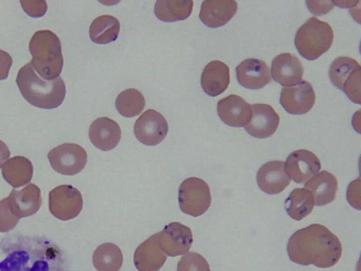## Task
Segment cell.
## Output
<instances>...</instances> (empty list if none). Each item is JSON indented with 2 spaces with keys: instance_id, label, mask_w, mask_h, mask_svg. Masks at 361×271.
Wrapping results in <instances>:
<instances>
[{
  "instance_id": "1",
  "label": "cell",
  "mask_w": 361,
  "mask_h": 271,
  "mask_svg": "<svg viewBox=\"0 0 361 271\" xmlns=\"http://www.w3.org/2000/svg\"><path fill=\"white\" fill-rule=\"evenodd\" d=\"M0 271H69V263L48 237L11 234L0 239Z\"/></svg>"
},
{
  "instance_id": "2",
  "label": "cell",
  "mask_w": 361,
  "mask_h": 271,
  "mask_svg": "<svg viewBox=\"0 0 361 271\" xmlns=\"http://www.w3.org/2000/svg\"><path fill=\"white\" fill-rule=\"evenodd\" d=\"M287 253L295 263L328 268L340 260L342 246L338 238L325 226L312 224L290 236Z\"/></svg>"
},
{
  "instance_id": "3",
  "label": "cell",
  "mask_w": 361,
  "mask_h": 271,
  "mask_svg": "<svg viewBox=\"0 0 361 271\" xmlns=\"http://www.w3.org/2000/svg\"><path fill=\"white\" fill-rule=\"evenodd\" d=\"M16 83L23 97L32 105L42 109L60 106L66 96V85L61 77L46 80L38 76L30 62L19 70Z\"/></svg>"
},
{
  "instance_id": "4",
  "label": "cell",
  "mask_w": 361,
  "mask_h": 271,
  "mask_svg": "<svg viewBox=\"0 0 361 271\" xmlns=\"http://www.w3.org/2000/svg\"><path fill=\"white\" fill-rule=\"evenodd\" d=\"M29 50L32 56L30 64L42 79L59 77L63 59L61 41L55 33L48 30L35 32L30 40Z\"/></svg>"
},
{
  "instance_id": "5",
  "label": "cell",
  "mask_w": 361,
  "mask_h": 271,
  "mask_svg": "<svg viewBox=\"0 0 361 271\" xmlns=\"http://www.w3.org/2000/svg\"><path fill=\"white\" fill-rule=\"evenodd\" d=\"M333 40L331 26L317 17H312L298 28L294 43L302 57L312 61L330 49Z\"/></svg>"
},
{
  "instance_id": "6",
  "label": "cell",
  "mask_w": 361,
  "mask_h": 271,
  "mask_svg": "<svg viewBox=\"0 0 361 271\" xmlns=\"http://www.w3.org/2000/svg\"><path fill=\"white\" fill-rule=\"evenodd\" d=\"M329 73L335 87L343 91L353 102L360 104L361 67L355 59L337 57L331 63Z\"/></svg>"
},
{
  "instance_id": "7",
  "label": "cell",
  "mask_w": 361,
  "mask_h": 271,
  "mask_svg": "<svg viewBox=\"0 0 361 271\" xmlns=\"http://www.w3.org/2000/svg\"><path fill=\"white\" fill-rule=\"evenodd\" d=\"M211 201L209 187L200 178H188L179 186V207L185 214L192 217L200 216L209 209Z\"/></svg>"
},
{
  "instance_id": "8",
  "label": "cell",
  "mask_w": 361,
  "mask_h": 271,
  "mask_svg": "<svg viewBox=\"0 0 361 271\" xmlns=\"http://www.w3.org/2000/svg\"><path fill=\"white\" fill-rule=\"evenodd\" d=\"M48 158L56 171L64 175H75L85 167L87 155L78 144L64 143L49 151Z\"/></svg>"
},
{
  "instance_id": "9",
  "label": "cell",
  "mask_w": 361,
  "mask_h": 271,
  "mask_svg": "<svg viewBox=\"0 0 361 271\" xmlns=\"http://www.w3.org/2000/svg\"><path fill=\"white\" fill-rule=\"evenodd\" d=\"M169 130L166 119L154 109L142 113L134 124L136 138L144 145L154 146L160 143Z\"/></svg>"
},
{
  "instance_id": "10",
  "label": "cell",
  "mask_w": 361,
  "mask_h": 271,
  "mask_svg": "<svg viewBox=\"0 0 361 271\" xmlns=\"http://www.w3.org/2000/svg\"><path fill=\"white\" fill-rule=\"evenodd\" d=\"M284 163L287 176L298 183L308 181L321 169V162L318 157L305 149L292 152Z\"/></svg>"
},
{
  "instance_id": "11",
  "label": "cell",
  "mask_w": 361,
  "mask_h": 271,
  "mask_svg": "<svg viewBox=\"0 0 361 271\" xmlns=\"http://www.w3.org/2000/svg\"><path fill=\"white\" fill-rule=\"evenodd\" d=\"M161 248L166 255L175 257L185 254L192 243L191 229L180 222H171L159 232Z\"/></svg>"
},
{
  "instance_id": "12",
  "label": "cell",
  "mask_w": 361,
  "mask_h": 271,
  "mask_svg": "<svg viewBox=\"0 0 361 271\" xmlns=\"http://www.w3.org/2000/svg\"><path fill=\"white\" fill-rule=\"evenodd\" d=\"M314 102V90L307 80H302L295 86L281 90L280 103L290 114H306L313 107Z\"/></svg>"
},
{
  "instance_id": "13",
  "label": "cell",
  "mask_w": 361,
  "mask_h": 271,
  "mask_svg": "<svg viewBox=\"0 0 361 271\" xmlns=\"http://www.w3.org/2000/svg\"><path fill=\"white\" fill-rule=\"evenodd\" d=\"M50 193V210L62 220L77 217L82 208V198L80 191L69 185L60 186Z\"/></svg>"
},
{
  "instance_id": "14",
  "label": "cell",
  "mask_w": 361,
  "mask_h": 271,
  "mask_svg": "<svg viewBox=\"0 0 361 271\" xmlns=\"http://www.w3.org/2000/svg\"><path fill=\"white\" fill-rule=\"evenodd\" d=\"M252 116L245 126V131L252 136L265 138L272 136L277 130L280 118L274 108L267 104L257 103L251 105Z\"/></svg>"
},
{
  "instance_id": "15",
  "label": "cell",
  "mask_w": 361,
  "mask_h": 271,
  "mask_svg": "<svg viewBox=\"0 0 361 271\" xmlns=\"http://www.w3.org/2000/svg\"><path fill=\"white\" fill-rule=\"evenodd\" d=\"M303 66L299 59L290 53H282L271 62L272 78L282 86L292 87L302 81Z\"/></svg>"
},
{
  "instance_id": "16",
  "label": "cell",
  "mask_w": 361,
  "mask_h": 271,
  "mask_svg": "<svg viewBox=\"0 0 361 271\" xmlns=\"http://www.w3.org/2000/svg\"><path fill=\"white\" fill-rule=\"evenodd\" d=\"M217 113L221 120L232 127L245 126L252 116L251 105L236 95H230L217 103Z\"/></svg>"
},
{
  "instance_id": "17",
  "label": "cell",
  "mask_w": 361,
  "mask_h": 271,
  "mask_svg": "<svg viewBox=\"0 0 361 271\" xmlns=\"http://www.w3.org/2000/svg\"><path fill=\"white\" fill-rule=\"evenodd\" d=\"M235 71L239 84L247 89L259 90L271 80L268 66L259 59H245L237 66Z\"/></svg>"
},
{
  "instance_id": "18",
  "label": "cell",
  "mask_w": 361,
  "mask_h": 271,
  "mask_svg": "<svg viewBox=\"0 0 361 271\" xmlns=\"http://www.w3.org/2000/svg\"><path fill=\"white\" fill-rule=\"evenodd\" d=\"M166 258V254L159 246V233H157L137 246L133 263L138 271H159Z\"/></svg>"
},
{
  "instance_id": "19",
  "label": "cell",
  "mask_w": 361,
  "mask_h": 271,
  "mask_svg": "<svg viewBox=\"0 0 361 271\" xmlns=\"http://www.w3.org/2000/svg\"><path fill=\"white\" fill-rule=\"evenodd\" d=\"M284 164L283 161L274 160L259 167L256 179L262 191L271 195L278 194L290 184V179L285 171Z\"/></svg>"
},
{
  "instance_id": "20",
  "label": "cell",
  "mask_w": 361,
  "mask_h": 271,
  "mask_svg": "<svg viewBox=\"0 0 361 271\" xmlns=\"http://www.w3.org/2000/svg\"><path fill=\"white\" fill-rule=\"evenodd\" d=\"M121 130L119 125L108 117L96 119L90 125L89 138L91 143L98 149L109 151L119 143Z\"/></svg>"
},
{
  "instance_id": "21",
  "label": "cell",
  "mask_w": 361,
  "mask_h": 271,
  "mask_svg": "<svg viewBox=\"0 0 361 271\" xmlns=\"http://www.w3.org/2000/svg\"><path fill=\"white\" fill-rule=\"evenodd\" d=\"M238 4L233 0H207L202 3L200 20L209 28L226 24L236 13Z\"/></svg>"
},
{
  "instance_id": "22",
  "label": "cell",
  "mask_w": 361,
  "mask_h": 271,
  "mask_svg": "<svg viewBox=\"0 0 361 271\" xmlns=\"http://www.w3.org/2000/svg\"><path fill=\"white\" fill-rule=\"evenodd\" d=\"M230 83L229 68L224 62L214 60L204 68L201 76V85L206 94L211 97L224 92Z\"/></svg>"
},
{
  "instance_id": "23",
  "label": "cell",
  "mask_w": 361,
  "mask_h": 271,
  "mask_svg": "<svg viewBox=\"0 0 361 271\" xmlns=\"http://www.w3.org/2000/svg\"><path fill=\"white\" fill-rule=\"evenodd\" d=\"M304 188L312 194L314 205L322 206L331 203L335 199L338 190V181L331 173L322 171L307 181Z\"/></svg>"
},
{
  "instance_id": "24",
  "label": "cell",
  "mask_w": 361,
  "mask_h": 271,
  "mask_svg": "<svg viewBox=\"0 0 361 271\" xmlns=\"http://www.w3.org/2000/svg\"><path fill=\"white\" fill-rule=\"evenodd\" d=\"M192 0H158L154 4L157 18L164 22H174L188 18L192 11Z\"/></svg>"
},
{
  "instance_id": "25",
  "label": "cell",
  "mask_w": 361,
  "mask_h": 271,
  "mask_svg": "<svg viewBox=\"0 0 361 271\" xmlns=\"http://www.w3.org/2000/svg\"><path fill=\"white\" fill-rule=\"evenodd\" d=\"M120 23L110 15L97 17L90 27V37L97 44H108L115 41L119 34Z\"/></svg>"
},
{
  "instance_id": "26",
  "label": "cell",
  "mask_w": 361,
  "mask_h": 271,
  "mask_svg": "<svg viewBox=\"0 0 361 271\" xmlns=\"http://www.w3.org/2000/svg\"><path fill=\"white\" fill-rule=\"evenodd\" d=\"M314 205L312 194L305 188L293 189L285 202L288 215L297 221L307 216L312 211Z\"/></svg>"
},
{
  "instance_id": "27",
  "label": "cell",
  "mask_w": 361,
  "mask_h": 271,
  "mask_svg": "<svg viewBox=\"0 0 361 271\" xmlns=\"http://www.w3.org/2000/svg\"><path fill=\"white\" fill-rule=\"evenodd\" d=\"M123 261L121 249L112 243L99 245L92 255L93 265L97 271H118Z\"/></svg>"
},
{
  "instance_id": "28",
  "label": "cell",
  "mask_w": 361,
  "mask_h": 271,
  "mask_svg": "<svg viewBox=\"0 0 361 271\" xmlns=\"http://www.w3.org/2000/svg\"><path fill=\"white\" fill-rule=\"evenodd\" d=\"M145 106L143 95L135 88L121 92L116 100V108L122 116L131 118L142 112Z\"/></svg>"
},
{
  "instance_id": "29",
  "label": "cell",
  "mask_w": 361,
  "mask_h": 271,
  "mask_svg": "<svg viewBox=\"0 0 361 271\" xmlns=\"http://www.w3.org/2000/svg\"><path fill=\"white\" fill-rule=\"evenodd\" d=\"M177 271H210V267L202 255L195 252H189L180 259Z\"/></svg>"
},
{
  "instance_id": "30",
  "label": "cell",
  "mask_w": 361,
  "mask_h": 271,
  "mask_svg": "<svg viewBox=\"0 0 361 271\" xmlns=\"http://www.w3.org/2000/svg\"><path fill=\"white\" fill-rule=\"evenodd\" d=\"M20 4L25 12L34 18L42 16L47 9V3L44 1H20Z\"/></svg>"
},
{
  "instance_id": "31",
  "label": "cell",
  "mask_w": 361,
  "mask_h": 271,
  "mask_svg": "<svg viewBox=\"0 0 361 271\" xmlns=\"http://www.w3.org/2000/svg\"><path fill=\"white\" fill-rule=\"evenodd\" d=\"M307 7L309 10L315 15H322L328 13L333 7V1H307Z\"/></svg>"
},
{
  "instance_id": "32",
  "label": "cell",
  "mask_w": 361,
  "mask_h": 271,
  "mask_svg": "<svg viewBox=\"0 0 361 271\" xmlns=\"http://www.w3.org/2000/svg\"><path fill=\"white\" fill-rule=\"evenodd\" d=\"M12 62L10 54L0 49V80L7 78Z\"/></svg>"
},
{
  "instance_id": "33",
  "label": "cell",
  "mask_w": 361,
  "mask_h": 271,
  "mask_svg": "<svg viewBox=\"0 0 361 271\" xmlns=\"http://www.w3.org/2000/svg\"><path fill=\"white\" fill-rule=\"evenodd\" d=\"M9 155L10 152L8 147L4 142L0 140V166L8 157Z\"/></svg>"
}]
</instances>
